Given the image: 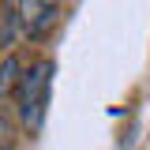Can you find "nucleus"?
<instances>
[{"label": "nucleus", "instance_id": "1", "mask_svg": "<svg viewBox=\"0 0 150 150\" xmlns=\"http://www.w3.org/2000/svg\"><path fill=\"white\" fill-rule=\"evenodd\" d=\"M49 94H53V60L41 56L34 68L19 75V86H15V101H19V120L23 128L38 135L41 124H45V112H49Z\"/></svg>", "mask_w": 150, "mask_h": 150}, {"label": "nucleus", "instance_id": "2", "mask_svg": "<svg viewBox=\"0 0 150 150\" xmlns=\"http://www.w3.org/2000/svg\"><path fill=\"white\" fill-rule=\"evenodd\" d=\"M11 8H15L19 30L30 38H41L56 23V0H11Z\"/></svg>", "mask_w": 150, "mask_h": 150}, {"label": "nucleus", "instance_id": "3", "mask_svg": "<svg viewBox=\"0 0 150 150\" xmlns=\"http://www.w3.org/2000/svg\"><path fill=\"white\" fill-rule=\"evenodd\" d=\"M15 86H19V60L8 56V60L0 64V98H4L8 90H15Z\"/></svg>", "mask_w": 150, "mask_h": 150}]
</instances>
